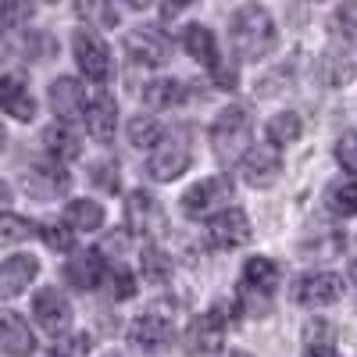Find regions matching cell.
Masks as SVG:
<instances>
[{
	"instance_id": "15",
	"label": "cell",
	"mask_w": 357,
	"mask_h": 357,
	"mask_svg": "<svg viewBox=\"0 0 357 357\" xmlns=\"http://www.w3.org/2000/svg\"><path fill=\"white\" fill-rule=\"evenodd\" d=\"M40 272V261L29 257V254H15L4 261V268H0V293L8 296V301H15L18 293H25V286L36 279Z\"/></svg>"
},
{
	"instance_id": "41",
	"label": "cell",
	"mask_w": 357,
	"mask_h": 357,
	"mask_svg": "<svg viewBox=\"0 0 357 357\" xmlns=\"http://www.w3.org/2000/svg\"><path fill=\"white\" fill-rule=\"evenodd\" d=\"M50 357H57V354H50Z\"/></svg>"
},
{
	"instance_id": "31",
	"label": "cell",
	"mask_w": 357,
	"mask_h": 357,
	"mask_svg": "<svg viewBox=\"0 0 357 357\" xmlns=\"http://www.w3.org/2000/svg\"><path fill=\"white\" fill-rule=\"evenodd\" d=\"M29 236H33V222L29 218H18L11 211L0 218V240L4 243H18V240H29Z\"/></svg>"
},
{
	"instance_id": "7",
	"label": "cell",
	"mask_w": 357,
	"mask_h": 357,
	"mask_svg": "<svg viewBox=\"0 0 357 357\" xmlns=\"http://www.w3.org/2000/svg\"><path fill=\"white\" fill-rule=\"evenodd\" d=\"M240 172H243L247 183L257 186V190L275 186L279 175H282V154H279V146L275 143H254L250 154L240 161Z\"/></svg>"
},
{
	"instance_id": "18",
	"label": "cell",
	"mask_w": 357,
	"mask_h": 357,
	"mask_svg": "<svg viewBox=\"0 0 357 357\" xmlns=\"http://www.w3.org/2000/svg\"><path fill=\"white\" fill-rule=\"evenodd\" d=\"M25 190H33L36 197L50 200L57 193L68 190V172L61 168V161H50V165H36L33 172L25 175Z\"/></svg>"
},
{
	"instance_id": "32",
	"label": "cell",
	"mask_w": 357,
	"mask_h": 357,
	"mask_svg": "<svg viewBox=\"0 0 357 357\" xmlns=\"http://www.w3.org/2000/svg\"><path fill=\"white\" fill-rule=\"evenodd\" d=\"M107 289H111L114 301H129V296L136 293V279H132V272H126L122 264L111 268V272H107Z\"/></svg>"
},
{
	"instance_id": "5",
	"label": "cell",
	"mask_w": 357,
	"mask_h": 357,
	"mask_svg": "<svg viewBox=\"0 0 357 357\" xmlns=\"http://www.w3.org/2000/svg\"><path fill=\"white\" fill-rule=\"evenodd\" d=\"M250 218L240 211V207H225V211H218L211 222H207V243H211L215 250H232V247H243L250 243Z\"/></svg>"
},
{
	"instance_id": "13",
	"label": "cell",
	"mask_w": 357,
	"mask_h": 357,
	"mask_svg": "<svg viewBox=\"0 0 357 357\" xmlns=\"http://www.w3.org/2000/svg\"><path fill=\"white\" fill-rule=\"evenodd\" d=\"M111 268L104 264L100 250H86V254H75L68 264H65V279L68 286H75L79 293H89V289H97L104 279H107Z\"/></svg>"
},
{
	"instance_id": "17",
	"label": "cell",
	"mask_w": 357,
	"mask_h": 357,
	"mask_svg": "<svg viewBox=\"0 0 357 357\" xmlns=\"http://www.w3.org/2000/svg\"><path fill=\"white\" fill-rule=\"evenodd\" d=\"M0 104H4V111L15 118V122H33L36 118L33 93H29V86H22V79H15V75L0 79Z\"/></svg>"
},
{
	"instance_id": "23",
	"label": "cell",
	"mask_w": 357,
	"mask_h": 357,
	"mask_svg": "<svg viewBox=\"0 0 357 357\" xmlns=\"http://www.w3.org/2000/svg\"><path fill=\"white\" fill-rule=\"evenodd\" d=\"M186 50H190V57H197L200 65H207V68H215L218 65V47H215V33L207 25H190L186 29Z\"/></svg>"
},
{
	"instance_id": "22",
	"label": "cell",
	"mask_w": 357,
	"mask_h": 357,
	"mask_svg": "<svg viewBox=\"0 0 357 357\" xmlns=\"http://www.w3.org/2000/svg\"><path fill=\"white\" fill-rule=\"evenodd\" d=\"M43 151L50 154V161H72V158H79V139H75V132L68 129V126H61V122H54V126H47L43 129Z\"/></svg>"
},
{
	"instance_id": "14",
	"label": "cell",
	"mask_w": 357,
	"mask_h": 357,
	"mask_svg": "<svg viewBox=\"0 0 357 357\" xmlns=\"http://www.w3.org/2000/svg\"><path fill=\"white\" fill-rule=\"evenodd\" d=\"M168 36L161 33L158 25H143L136 33H129V54L136 61H146V65H161L168 61Z\"/></svg>"
},
{
	"instance_id": "39",
	"label": "cell",
	"mask_w": 357,
	"mask_h": 357,
	"mask_svg": "<svg viewBox=\"0 0 357 357\" xmlns=\"http://www.w3.org/2000/svg\"><path fill=\"white\" fill-rule=\"evenodd\" d=\"M29 15H33V8H8L4 11V29H15V22L18 18H29Z\"/></svg>"
},
{
	"instance_id": "29",
	"label": "cell",
	"mask_w": 357,
	"mask_h": 357,
	"mask_svg": "<svg viewBox=\"0 0 357 357\" xmlns=\"http://www.w3.org/2000/svg\"><path fill=\"white\" fill-rule=\"evenodd\" d=\"M40 236H43V243L50 247V250H72V243H75V229L68 225V222H43V229H40Z\"/></svg>"
},
{
	"instance_id": "37",
	"label": "cell",
	"mask_w": 357,
	"mask_h": 357,
	"mask_svg": "<svg viewBox=\"0 0 357 357\" xmlns=\"http://www.w3.org/2000/svg\"><path fill=\"white\" fill-rule=\"evenodd\" d=\"M211 75H215V82H218V89H236V68L232 65H225V61H218L215 68H211Z\"/></svg>"
},
{
	"instance_id": "40",
	"label": "cell",
	"mask_w": 357,
	"mask_h": 357,
	"mask_svg": "<svg viewBox=\"0 0 357 357\" xmlns=\"http://www.w3.org/2000/svg\"><path fill=\"white\" fill-rule=\"evenodd\" d=\"M350 282H354V286H357V264H354V268H350Z\"/></svg>"
},
{
	"instance_id": "38",
	"label": "cell",
	"mask_w": 357,
	"mask_h": 357,
	"mask_svg": "<svg viewBox=\"0 0 357 357\" xmlns=\"http://www.w3.org/2000/svg\"><path fill=\"white\" fill-rule=\"evenodd\" d=\"M304 357H340L333 343H307L304 347Z\"/></svg>"
},
{
	"instance_id": "10",
	"label": "cell",
	"mask_w": 357,
	"mask_h": 357,
	"mask_svg": "<svg viewBox=\"0 0 357 357\" xmlns=\"http://www.w3.org/2000/svg\"><path fill=\"white\" fill-rule=\"evenodd\" d=\"M50 107H54V114L61 118V126H72V122H86V89L75 82V79H54L50 82Z\"/></svg>"
},
{
	"instance_id": "34",
	"label": "cell",
	"mask_w": 357,
	"mask_h": 357,
	"mask_svg": "<svg viewBox=\"0 0 357 357\" xmlns=\"http://www.w3.org/2000/svg\"><path fill=\"white\" fill-rule=\"evenodd\" d=\"M93 183L107 193H118L122 190V178H118V165L114 161H97L93 165Z\"/></svg>"
},
{
	"instance_id": "21",
	"label": "cell",
	"mask_w": 357,
	"mask_h": 357,
	"mask_svg": "<svg viewBox=\"0 0 357 357\" xmlns=\"http://www.w3.org/2000/svg\"><path fill=\"white\" fill-rule=\"evenodd\" d=\"M126 215H129V225L136 232H151L158 222H161V207L151 193H143V190H132L129 200H126Z\"/></svg>"
},
{
	"instance_id": "35",
	"label": "cell",
	"mask_w": 357,
	"mask_h": 357,
	"mask_svg": "<svg viewBox=\"0 0 357 357\" xmlns=\"http://www.w3.org/2000/svg\"><path fill=\"white\" fill-rule=\"evenodd\" d=\"M336 161L357 175V132H343L340 143H336Z\"/></svg>"
},
{
	"instance_id": "16",
	"label": "cell",
	"mask_w": 357,
	"mask_h": 357,
	"mask_svg": "<svg viewBox=\"0 0 357 357\" xmlns=\"http://www.w3.org/2000/svg\"><path fill=\"white\" fill-rule=\"evenodd\" d=\"M114 129H118V104L107 93H97L86 107V132L100 143H107L114 136Z\"/></svg>"
},
{
	"instance_id": "42",
	"label": "cell",
	"mask_w": 357,
	"mask_h": 357,
	"mask_svg": "<svg viewBox=\"0 0 357 357\" xmlns=\"http://www.w3.org/2000/svg\"><path fill=\"white\" fill-rule=\"evenodd\" d=\"M111 357H114V354H111Z\"/></svg>"
},
{
	"instance_id": "33",
	"label": "cell",
	"mask_w": 357,
	"mask_h": 357,
	"mask_svg": "<svg viewBox=\"0 0 357 357\" xmlns=\"http://www.w3.org/2000/svg\"><path fill=\"white\" fill-rule=\"evenodd\" d=\"M89 350H93V340H89V333H72V336H65L61 343L54 347L57 357H89Z\"/></svg>"
},
{
	"instance_id": "8",
	"label": "cell",
	"mask_w": 357,
	"mask_h": 357,
	"mask_svg": "<svg viewBox=\"0 0 357 357\" xmlns=\"http://www.w3.org/2000/svg\"><path fill=\"white\" fill-rule=\"evenodd\" d=\"M222 343H225V318L218 311H207V314L190 321V329H186V354L207 357V354H218Z\"/></svg>"
},
{
	"instance_id": "27",
	"label": "cell",
	"mask_w": 357,
	"mask_h": 357,
	"mask_svg": "<svg viewBox=\"0 0 357 357\" xmlns=\"http://www.w3.org/2000/svg\"><path fill=\"white\" fill-rule=\"evenodd\" d=\"M296 139H301V114L282 111V114H275L272 122H268V143L286 146V143H296Z\"/></svg>"
},
{
	"instance_id": "24",
	"label": "cell",
	"mask_w": 357,
	"mask_h": 357,
	"mask_svg": "<svg viewBox=\"0 0 357 357\" xmlns=\"http://www.w3.org/2000/svg\"><path fill=\"white\" fill-rule=\"evenodd\" d=\"M65 222L72 229H82V232H97L104 225V207L97 200H72L65 207Z\"/></svg>"
},
{
	"instance_id": "6",
	"label": "cell",
	"mask_w": 357,
	"mask_h": 357,
	"mask_svg": "<svg viewBox=\"0 0 357 357\" xmlns=\"http://www.w3.org/2000/svg\"><path fill=\"white\" fill-rule=\"evenodd\" d=\"M229 200H232V178L229 175H211V178H204V183H197L183 193V211L190 218H204V215H211L215 207H222Z\"/></svg>"
},
{
	"instance_id": "9",
	"label": "cell",
	"mask_w": 357,
	"mask_h": 357,
	"mask_svg": "<svg viewBox=\"0 0 357 357\" xmlns=\"http://www.w3.org/2000/svg\"><path fill=\"white\" fill-rule=\"evenodd\" d=\"M172 336H175V329H172V321L165 318V314H143V318H136L132 325H129V343L136 347V350H143V354H158V350H165L168 343H172Z\"/></svg>"
},
{
	"instance_id": "3",
	"label": "cell",
	"mask_w": 357,
	"mask_h": 357,
	"mask_svg": "<svg viewBox=\"0 0 357 357\" xmlns=\"http://www.w3.org/2000/svg\"><path fill=\"white\" fill-rule=\"evenodd\" d=\"M186 168H190V143L183 136H165L151 151V161H146V172H151L154 183H172Z\"/></svg>"
},
{
	"instance_id": "19",
	"label": "cell",
	"mask_w": 357,
	"mask_h": 357,
	"mask_svg": "<svg viewBox=\"0 0 357 357\" xmlns=\"http://www.w3.org/2000/svg\"><path fill=\"white\" fill-rule=\"evenodd\" d=\"M0 340H4V350L11 357H29L36 350L33 329H29V321L18 311H4V329H0Z\"/></svg>"
},
{
	"instance_id": "4",
	"label": "cell",
	"mask_w": 357,
	"mask_h": 357,
	"mask_svg": "<svg viewBox=\"0 0 357 357\" xmlns=\"http://www.w3.org/2000/svg\"><path fill=\"white\" fill-rule=\"evenodd\" d=\"M72 47H75V61H79L86 79H93V82H107L111 79V50L100 40V33H93V29H79Z\"/></svg>"
},
{
	"instance_id": "25",
	"label": "cell",
	"mask_w": 357,
	"mask_h": 357,
	"mask_svg": "<svg viewBox=\"0 0 357 357\" xmlns=\"http://www.w3.org/2000/svg\"><path fill=\"white\" fill-rule=\"evenodd\" d=\"M183 97H186V86L175 79H154L143 86V100L151 107H175V104H183Z\"/></svg>"
},
{
	"instance_id": "12",
	"label": "cell",
	"mask_w": 357,
	"mask_h": 357,
	"mask_svg": "<svg viewBox=\"0 0 357 357\" xmlns=\"http://www.w3.org/2000/svg\"><path fill=\"white\" fill-rule=\"evenodd\" d=\"M33 314H36V321L43 325L50 336L65 333L68 325H72V307L65 301V293H57L54 286H47V289H40L33 296Z\"/></svg>"
},
{
	"instance_id": "20",
	"label": "cell",
	"mask_w": 357,
	"mask_h": 357,
	"mask_svg": "<svg viewBox=\"0 0 357 357\" xmlns=\"http://www.w3.org/2000/svg\"><path fill=\"white\" fill-rule=\"evenodd\" d=\"M243 286H247V293L272 296L275 286H279V264L268 261V257H250L243 264Z\"/></svg>"
},
{
	"instance_id": "2",
	"label": "cell",
	"mask_w": 357,
	"mask_h": 357,
	"mask_svg": "<svg viewBox=\"0 0 357 357\" xmlns=\"http://www.w3.org/2000/svg\"><path fill=\"white\" fill-rule=\"evenodd\" d=\"M250 139H254V118L243 107H225L215 126H211V143H215V154L218 161L232 165V161H243L250 154Z\"/></svg>"
},
{
	"instance_id": "11",
	"label": "cell",
	"mask_w": 357,
	"mask_h": 357,
	"mask_svg": "<svg viewBox=\"0 0 357 357\" xmlns=\"http://www.w3.org/2000/svg\"><path fill=\"white\" fill-rule=\"evenodd\" d=\"M343 296V279L333 272H311L296 282V301L304 307H329Z\"/></svg>"
},
{
	"instance_id": "30",
	"label": "cell",
	"mask_w": 357,
	"mask_h": 357,
	"mask_svg": "<svg viewBox=\"0 0 357 357\" xmlns=\"http://www.w3.org/2000/svg\"><path fill=\"white\" fill-rule=\"evenodd\" d=\"M168 275H172V261L158 247H146L143 250V279L146 282H165Z\"/></svg>"
},
{
	"instance_id": "1",
	"label": "cell",
	"mask_w": 357,
	"mask_h": 357,
	"mask_svg": "<svg viewBox=\"0 0 357 357\" xmlns=\"http://www.w3.org/2000/svg\"><path fill=\"white\" fill-rule=\"evenodd\" d=\"M229 36H232L236 54L247 57V61H257V57H264L268 50L275 47V22H272V15H268L264 8L247 4V8H240L232 15Z\"/></svg>"
},
{
	"instance_id": "36",
	"label": "cell",
	"mask_w": 357,
	"mask_h": 357,
	"mask_svg": "<svg viewBox=\"0 0 357 357\" xmlns=\"http://www.w3.org/2000/svg\"><path fill=\"white\" fill-rule=\"evenodd\" d=\"M336 22L343 25V36H350V40L357 43V8H350V4L340 8V11H336Z\"/></svg>"
},
{
	"instance_id": "26",
	"label": "cell",
	"mask_w": 357,
	"mask_h": 357,
	"mask_svg": "<svg viewBox=\"0 0 357 357\" xmlns=\"http://www.w3.org/2000/svg\"><path fill=\"white\" fill-rule=\"evenodd\" d=\"M129 143L132 146H139V151H154V146L165 139V132H161V126H158V118H151V114H136V118H129Z\"/></svg>"
},
{
	"instance_id": "28",
	"label": "cell",
	"mask_w": 357,
	"mask_h": 357,
	"mask_svg": "<svg viewBox=\"0 0 357 357\" xmlns=\"http://www.w3.org/2000/svg\"><path fill=\"white\" fill-rule=\"evenodd\" d=\"M329 207L336 215H343V218H350V215H357V178H347V183H333L329 186Z\"/></svg>"
}]
</instances>
